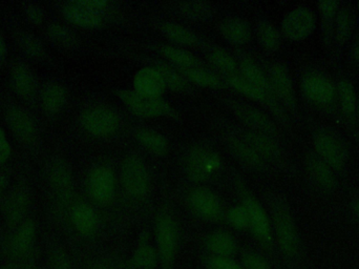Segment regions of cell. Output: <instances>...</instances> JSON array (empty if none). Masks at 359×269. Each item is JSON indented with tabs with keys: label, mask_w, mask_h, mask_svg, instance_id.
Listing matches in <instances>:
<instances>
[{
	"label": "cell",
	"mask_w": 359,
	"mask_h": 269,
	"mask_svg": "<svg viewBox=\"0 0 359 269\" xmlns=\"http://www.w3.org/2000/svg\"><path fill=\"white\" fill-rule=\"evenodd\" d=\"M116 94L133 115L141 118L173 117L175 115L173 107L161 97H149L131 89H119Z\"/></svg>",
	"instance_id": "6"
},
{
	"label": "cell",
	"mask_w": 359,
	"mask_h": 269,
	"mask_svg": "<svg viewBox=\"0 0 359 269\" xmlns=\"http://www.w3.org/2000/svg\"><path fill=\"white\" fill-rule=\"evenodd\" d=\"M49 181L58 202L63 206H69L73 198V178L65 161L55 160L52 162L49 169Z\"/></svg>",
	"instance_id": "16"
},
{
	"label": "cell",
	"mask_w": 359,
	"mask_h": 269,
	"mask_svg": "<svg viewBox=\"0 0 359 269\" xmlns=\"http://www.w3.org/2000/svg\"><path fill=\"white\" fill-rule=\"evenodd\" d=\"M302 87L307 98L316 105H328L334 100V87L324 76L317 74L306 76L303 80Z\"/></svg>",
	"instance_id": "21"
},
{
	"label": "cell",
	"mask_w": 359,
	"mask_h": 269,
	"mask_svg": "<svg viewBox=\"0 0 359 269\" xmlns=\"http://www.w3.org/2000/svg\"><path fill=\"white\" fill-rule=\"evenodd\" d=\"M10 153H11V147L6 138L5 131L0 127V163L6 162L9 159Z\"/></svg>",
	"instance_id": "50"
},
{
	"label": "cell",
	"mask_w": 359,
	"mask_h": 269,
	"mask_svg": "<svg viewBox=\"0 0 359 269\" xmlns=\"http://www.w3.org/2000/svg\"><path fill=\"white\" fill-rule=\"evenodd\" d=\"M121 183L125 194L133 200H142L151 187L149 171L142 159L129 155L121 164Z\"/></svg>",
	"instance_id": "7"
},
{
	"label": "cell",
	"mask_w": 359,
	"mask_h": 269,
	"mask_svg": "<svg viewBox=\"0 0 359 269\" xmlns=\"http://www.w3.org/2000/svg\"><path fill=\"white\" fill-rule=\"evenodd\" d=\"M187 206L191 214L199 220L208 223L224 221L225 209L222 200L213 189L197 186L187 195Z\"/></svg>",
	"instance_id": "5"
},
{
	"label": "cell",
	"mask_w": 359,
	"mask_h": 269,
	"mask_svg": "<svg viewBox=\"0 0 359 269\" xmlns=\"http://www.w3.org/2000/svg\"><path fill=\"white\" fill-rule=\"evenodd\" d=\"M257 37L259 45L268 51L274 52L281 45V35L272 23L261 21L257 25Z\"/></svg>",
	"instance_id": "37"
},
{
	"label": "cell",
	"mask_w": 359,
	"mask_h": 269,
	"mask_svg": "<svg viewBox=\"0 0 359 269\" xmlns=\"http://www.w3.org/2000/svg\"><path fill=\"white\" fill-rule=\"evenodd\" d=\"M185 78L195 85L209 89H219L222 87V81L213 72L204 67H193V69H180Z\"/></svg>",
	"instance_id": "36"
},
{
	"label": "cell",
	"mask_w": 359,
	"mask_h": 269,
	"mask_svg": "<svg viewBox=\"0 0 359 269\" xmlns=\"http://www.w3.org/2000/svg\"><path fill=\"white\" fill-rule=\"evenodd\" d=\"M14 91L23 98H32L36 93V81L33 74L25 65H18L12 72Z\"/></svg>",
	"instance_id": "30"
},
{
	"label": "cell",
	"mask_w": 359,
	"mask_h": 269,
	"mask_svg": "<svg viewBox=\"0 0 359 269\" xmlns=\"http://www.w3.org/2000/svg\"><path fill=\"white\" fill-rule=\"evenodd\" d=\"M353 31V14L349 9L338 12L336 18V37L340 43H345Z\"/></svg>",
	"instance_id": "43"
},
{
	"label": "cell",
	"mask_w": 359,
	"mask_h": 269,
	"mask_svg": "<svg viewBox=\"0 0 359 269\" xmlns=\"http://www.w3.org/2000/svg\"><path fill=\"white\" fill-rule=\"evenodd\" d=\"M83 129L95 137L113 135L119 127L117 114L105 107H94L85 109L81 116Z\"/></svg>",
	"instance_id": "10"
},
{
	"label": "cell",
	"mask_w": 359,
	"mask_h": 269,
	"mask_svg": "<svg viewBox=\"0 0 359 269\" xmlns=\"http://www.w3.org/2000/svg\"><path fill=\"white\" fill-rule=\"evenodd\" d=\"M243 140L250 145L259 156L264 160H279L281 157V149L272 137L266 133L257 131H247L243 133Z\"/></svg>",
	"instance_id": "27"
},
{
	"label": "cell",
	"mask_w": 359,
	"mask_h": 269,
	"mask_svg": "<svg viewBox=\"0 0 359 269\" xmlns=\"http://www.w3.org/2000/svg\"><path fill=\"white\" fill-rule=\"evenodd\" d=\"M123 262L124 259L113 255L99 256L85 261L83 269H124Z\"/></svg>",
	"instance_id": "45"
},
{
	"label": "cell",
	"mask_w": 359,
	"mask_h": 269,
	"mask_svg": "<svg viewBox=\"0 0 359 269\" xmlns=\"http://www.w3.org/2000/svg\"><path fill=\"white\" fill-rule=\"evenodd\" d=\"M159 50L160 53L162 54L167 61L177 65L180 69L202 67V63L199 61V59L186 50L169 45H161Z\"/></svg>",
	"instance_id": "32"
},
{
	"label": "cell",
	"mask_w": 359,
	"mask_h": 269,
	"mask_svg": "<svg viewBox=\"0 0 359 269\" xmlns=\"http://www.w3.org/2000/svg\"><path fill=\"white\" fill-rule=\"evenodd\" d=\"M180 12L186 18L195 21H207L213 17V8L208 3L193 0L180 3Z\"/></svg>",
	"instance_id": "38"
},
{
	"label": "cell",
	"mask_w": 359,
	"mask_h": 269,
	"mask_svg": "<svg viewBox=\"0 0 359 269\" xmlns=\"http://www.w3.org/2000/svg\"><path fill=\"white\" fill-rule=\"evenodd\" d=\"M137 140L145 149L157 156H163L168 151V141L159 131L141 129L135 133Z\"/></svg>",
	"instance_id": "33"
},
{
	"label": "cell",
	"mask_w": 359,
	"mask_h": 269,
	"mask_svg": "<svg viewBox=\"0 0 359 269\" xmlns=\"http://www.w3.org/2000/svg\"><path fill=\"white\" fill-rule=\"evenodd\" d=\"M239 69L243 78L246 79L251 85L259 87V89H262L268 95L273 96L276 98L272 87H271L270 81H269L268 76L263 72V69L257 63H253L251 59L244 58L239 63Z\"/></svg>",
	"instance_id": "29"
},
{
	"label": "cell",
	"mask_w": 359,
	"mask_h": 269,
	"mask_svg": "<svg viewBox=\"0 0 359 269\" xmlns=\"http://www.w3.org/2000/svg\"><path fill=\"white\" fill-rule=\"evenodd\" d=\"M47 265L49 269H75L71 258L63 247H51L47 252Z\"/></svg>",
	"instance_id": "44"
},
{
	"label": "cell",
	"mask_w": 359,
	"mask_h": 269,
	"mask_svg": "<svg viewBox=\"0 0 359 269\" xmlns=\"http://www.w3.org/2000/svg\"><path fill=\"white\" fill-rule=\"evenodd\" d=\"M219 156L206 147L197 145L187 153L185 158V171L193 182L202 183L209 180L219 169Z\"/></svg>",
	"instance_id": "8"
},
{
	"label": "cell",
	"mask_w": 359,
	"mask_h": 269,
	"mask_svg": "<svg viewBox=\"0 0 359 269\" xmlns=\"http://www.w3.org/2000/svg\"><path fill=\"white\" fill-rule=\"evenodd\" d=\"M314 147L329 166L342 169L348 159V153L338 139L327 133H317L314 137Z\"/></svg>",
	"instance_id": "15"
},
{
	"label": "cell",
	"mask_w": 359,
	"mask_h": 269,
	"mask_svg": "<svg viewBox=\"0 0 359 269\" xmlns=\"http://www.w3.org/2000/svg\"><path fill=\"white\" fill-rule=\"evenodd\" d=\"M0 269H20L17 265L14 264V263L9 262L8 264L3 265V266H0Z\"/></svg>",
	"instance_id": "56"
},
{
	"label": "cell",
	"mask_w": 359,
	"mask_h": 269,
	"mask_svg": "<svg viewBox=\"0 0 359 269\" xmlns=\"http://www.w3.org/2000/svg\"><path fill=\"white\" fill-rule=\"evenodd\" d=\"M37 226L35 221L27 219L12 230L3 243V252L10 262L20 269H38L36 256Z\"/></svg>",
	"instance_id": "2"
},
{
	"label": "cell",
	"mask_w": 359,
	"mask_h": 269,
	"mask_svg": "<svg viewBox=\"0 0 359 269\" xmlns=\"http://www.w3.org/2000/svg\"><path fill=\"white\" fill-rule=\"evenodd\" d=\"M358 9H359V3H358Z\"/></svg>",
	"instance_id": "58"
},
{
	"label": "cell",
	"mask_w": 359,
	"mask_h": 269,
	"mask_svg": "<svg viewBox=\"0 0 359 269\" xmlns=\"http://www.w3.org/2000/svg\"><path fill=\"white\" fill-rule=\"evenodd\" d=\"M339 100L342 111L347 116H352L356 109V94L354 87L348 80H342L338 83Z\"/></svg>",
	"instance_id": "42"
},
{
	"label": "cell",
	"mask_w": 359,
	"mask_h": 269,
	"mask_svg": "<svg viewBox=\"0 0 359 269\" xmlns=\"http://www.w3.org/2000/svg\"><path fill=\"white\" fill-rule=\"evenodd\" d=\"M160 30L168 41L177 45H186V47H195L199 45V37L193 31L180 23L166 21L160 25Z\"/></svg>",
	"instance_id": "31"
},
{
	"label": "cell",
	"mask_w": 359,
	"mask_h": 269,
	"mask_svg": "<svg viewBox=\"0 0 359 269\" xmlns=\"http://www.w3.org/2000/svg\"><path fill=\"white\" fill-rule=\"evenodd\" d=\"M63 15L69 23L85 29H95L102 23L99 12L87 7L83 1H72L63 6Z\"/></svg>",
	"instance_id": "23"
},
{
	"label": "cell",
	"mask_w": 359,
	"mask_h": 269,
	"mask_svg": "<svg viewBox=\"0 0 359 269\" xmlns=\"http://www.w3.org/2000/svg\"><path fill=\"white\" fill-rule=\"evenodd\" d=\"M224 221H226L229 226L239 232L249 230L248 211L242 203L235 205L228 211H225Z\"/></svg>",
	"instance_id": "40"
},
{
	"label": "cell",
	"mask_w": 359,
	"mask_h": 269,
	"mask_svg": "<svg viewBox=\"0 0 359 269\" xmlns=\"http://www.w3.org/2000/svg\"><path fill=\"white\" fill-rule=\"evenodd\" d=\"M353 55H354L355 59L359 61V36L355 41L354 47H353Z\"/></svg>",
	"instance_id": "55"
},
{
	"label": "cell",
	"mask_w": 359,
	"mask_h": 269,
	"mask_svg": "<svg viewBox=\"0 0 359 269\" xmlns=\"http://www.w3.org/2000/svg\"><path fill=\"white\" fill-rule=\"evenodd\" d=\"M6 54H7V47H6L5 41H3V37L0 36V63L5 58Z\"/></svg>",
	"instance_id": "54"
},
{
	"label": "cell",
	"mask_w": 359,
	"mask_h": 269,
	"mask_svg": "<svg viewBox=\"0 0 359 269\" xmlns=\"http://www.w3.org/2000/svg\"><path fill=\"white\" fill-rule=\"evenodd\" d=\"M27 15L30 21L36 25H40L43 21V12L39 7L35 5L29 6L27 8Z\"/></svg>",
	"instance_id": "51"
},
{
	"label": "cell",
	"mask_w": 359,
	"mask_h": 269,
	"mask_svg": "<svg viewBox=\"0 0 359 269\" xmlns=\"http://www.w3.org/2000/svg\"><path fill=\"white\" fill-rule=\"evenodd\" d=\"M316 19L308 8L298 7L285 16L282 23L284 35L291 41H303L314 31Z\"/></svg>",
	"instance_id": "13"
},
{
	"label": "cell",
	"mask_w": 359,
	"mask_h": 269,
	"mask_svg": "<svg viewBox=\"0 0 359 269\" xmlns=\"http://www.w3.org/2000/svg\"><path fill=\"white\" fill-rule=\"evenodd\" d=\"M18 41H19L20 47L23 50V52L31 57H34V58H40L45 54L43 45L35 36L31 35V34H20Z\"/></svg>",
	"instance_id": "47"
},
{
	"label": "cell",
	"mask_w": 359,
	"mask_h": 269,
	"mask_svg": "<svg viewBox=\"0 0 359 269\" xmlns=\"http://www.w3.org/2000/svg\"><path fill=\"white\" fill-rule=\"evenodd\" d=\"M230 107L235 117L243 125H246L249 131L266 133L271 137L276 135V125L271 120L270 117L261 109L246 103H231Z\"/></svg>",
	"instance_id": "14"
},
{
	"label": "cell",
	"mask_w": 359,
	"mask_h": 269,
	"mask_svg": "<svg viewBox=\"0 0 359 269\" xmlns=\"http://www.w3.org/2000/svg\"><path fill=\"white\" fill-rule=\"evenodd\" d=\"M31 206V195L25 186H18L10 193L3 204L6 224L11 230L27 220Z\"/></svg>",
	"instance_id": "12"
},
{
	"label": "cell",
	"mask_w": 359,
	"mask_h": 269,
	"mask_svg": "<svg viewBox=\"0 0 359 269\" xmlns=\"http://www.w3.org/2000/svg\"><path fill=\"white\" fill-rule=\"evenodd\" d=\"M8 178L5 174L0 173V201L3 198V193H5L6 189H7Z\"/></svg>",
	"instance_id": "53"
},
{
	"label": "cell",
	"mask_w": 359,
	"mask_h": 269,
	"mask_svg": "<svg viewBox=\"0 0 359 269\" xmlns=\"http://www.w3.org/2000/svg\"><path fill=\"white\" fill-rule=\"evenodd\" d=\"M166 89L162 76L153 67L140 69L133 77V91L149 97H161Z\"/></svg>",
	"instance_id": "22"
},
{
	"label": "cell",
	"mask_w": 359,
	"mask_h": 269,
	"mask_svg": "<svg viewBox=\"0 0 359 269\" xmlns=\"http://www.w3.org/2000/svg\"><path fill=\"white\" fill-rule=\"evenodd\" d=\"M87 193L93 202L100 206H107L116 196V178L113 171L105 166H97L87 178Z\"/></svg>",
	"instance_id": "9"
},
{
	"label": "cell",
	"mask_w": 359,
	"mask_h": 269,
	"mask_svg": "<svg viewBox=\"0 0 359 269\" xmlns=\"http://www.w3.org/2000/svg\"><path fill=\"white\" fill-rule=\"evenodd\" d=\"M201 264L205 269H244L239 261L231 258H221V257L202 255Z\"/></svg>",
	"instance_id": "46"
},
{
	"label": "cell",
	"mask_w": 359,
	"mask_h": 269,
	"mask_svg": "<svg viewBox=\"0 0 359 269\" xmlns=\"http://www.w3.org/2000/svg\"><path fill=\"white\" fill-rule=\"evenodd\" d=\"M239 262L244 269H272L264 255L251 248H244L239 252Z\"/></svg>",
	"instance_id": "41"
},
{
	"label": "cell",
	"mask_w": 359,
	"mask_h": 269,
	"mask_svg": "<svg viewBox=\"0 0 359 269\" xmlns=\"http://www.w3.org/2000/svg\"><path fill=\"white\" fill-rule=\"evenodd\" d=\"M319 10L323 16L325 35H330L332 30L333 18L336 14L338 3L337 1H320L318 3Z\"/></svg>",
	"instance_id": "49"
},
{
	"label": "cell",
	"mask_w": 359,
	"mask_h": 269,
	"mask_svg": "<svg viewBox=\"0 0 359 269\" xmlns=\"http://www.w3.org/2000/svg\"><path fill=\"white\" fill-rule=\"evenodd\" d=\"M155 247L160 269H175L181 244V232L177 218L168 208L160 209L153 223Z\"/></svg>",
	"instance_id": "1"
},
{
	"label": "cell",
	"mask_w": 359,
	"mask_h": 269,
	"mask_svg": "<svg viewBox=\"0 0 359 269\" xmlns=\"http://www.w3.org/2000/svg\"><path fill=\"white\" fill-rule=\"evenodd\" d=\"M67 207L69 221L76 233L85 239L95 237L99 229L100 219L94 206L85 201H75Z\"/></svg>",
	"instance_id": "11"
},
{
	"label": "cell",
	"mask_w": 359,
	"mask_h": 269,
	"mask_svg": "<svg viewBox=\"0 0 359 269\" xmlns=\"http://www.w3.org/2000/svg\"><path fill=\"white\" fill-rule=\"evenodd\" d=\"M227 83L232 89L239 92V94H242L247 98L268 105L276 116H279L281 119H284V111L279 105V101L276 100L277 98L251 85L246 79L243 78L242 76H227Z\"/></svg>",
	"instance_id": "20"
},
{
	"label": "cell",
	"mask_w": 359,
	"mask_h": 269,
	"mask_svg": "<svg viewBox=\"0 0 359 269\" xmlns=\"http://www.w3.org/2000/svg\"><path fill=\"white\" fill-rule=\"evenodd\" d=\"M202 246L204 254L221 258L235 259L239 254V243L231 233L222 229L209 233L203 238Z\"/></svg>",
	"instance_id": "17"
},
{
	"label": "cell",
	"mask_w": 359,
	"mask_h": 269,
	"mask_svg": "<svg viewBox=\"0 0 359 269\" xmlns=\"http://www.w3.org/2000/svg\"><path fill=\"white\" fill-rule=\"evenodd\" d=\"M358 111H359V107H358Z\"/></svg>",
	"instance_id": "59"
},
{
	"label": "cell",
	"mask_w": 359,
	"mask_h": 269,
	"mask_svg": "<svg viewBox=\"0 0 359 269\" xmlns=\"http://www.w3.org/2000/svg\"><path fill=\"white\" fill-rule=\"evenodd\" d=\"M355 209H356L357 214L359 215V202H357L356 205H355Z\"/></svg>",
	"instance_id": "57"
},
{
	"label": "cell",
	"mask_w": 359,
	"mask_h": 269,
	"mask_svg": "<svg viewBox=\"0 0 359 269\" xmlns=\"http://www.w3.org/2000/svg\"><path fill=\"white\" fill-rule=\"evenodd\" d=\"M219 33L231 45H246L251 39V27L241 17L225 18L219 25Z\"/></svg>",
	"instance_id": "25"
},
{
	"label": "cell",
	"mask_w": 359,
	"mask_h": 269,
	"mask_svg": "<svg viewBox=\"0 0 359 269\" xmlns=\"http://www.w3.org/2000/svg\"><path fill=\"white\" fill-rule=\"evenodd\" d=\"M267 76L276 98L282 101L287 109L294 111L296 109V98L290 74L286 67L281 63H274L271 65Z\"/></svg>",
	"instance_id": "18"
},
{
	"label": "cell",
	"mask_w": 359,
	"mask_h": 269,
	"mask_svg": "<svg viewBox=\"0 0 359 269\" xmlns=\"http://www.w3.org/2000/svg\"><path fill=\"white\" fill-rule=\"evenodd\" d=\"M271 224L274 242L287 260H295L301 249L298 233L288 205L281 198L270 201Z\"/></svg>",
	"instance_id": "3"
},
{
	"label": "cell",
	"mask_w": 359,
	"mask_h": 269,
	"mask_svg": "<svg viewBox=\"0 0 359 269\" xmlns=\"http://www.w3.org/2000/svg\"><path fill=\"white\" fill-rule=\"evenodd\" d=\"M67 103V92L63 85L49 83L43 92V105L45 111L56 114L61 111Z\"/></svg>",
	"instance_id": "35"
},
{
	"label": "cell",
	"mask_w": 359,
	"mask_h": 269,
	"mask_svg": "<svg viewBox=\"0 0 359 269\" xmlns=\"http://www.w3.org/2000/svg\"><path fill=\"white\" fill-rule=\"evenodd\" d=\"M83 3H85L87 7L91 8V9L98 12L105 9L107 6V1H101V0H83Z\"/></svg>",
	"instance_id": "52"
},
{
	"label": "cell",
	"mask_w": 359,
	"mask_h": 269,
	"mask_svg": "<svg viewBox=\"0 0 359 269\" xmlns=\"http://www.w3.org/2000/svg\"><path fill=\"white\" fill-rule=\"evenodd\" d=\"M49 35L56 43L63 45V47H72L75 45V36L63 25H52L49 28Z\"/></svg>",
	"instance_id": "48"
},
{
	"label": "cell",
	"mask_w": 359,
	"mask_h": 269,
	"mask_svg": "<svg viewBox=\"0 0 359 269\" xmlns=\"http://www.w3.org/2000/svg\"><path fill=\"white\" fill-rule=\"evenodd\" d=\"M208 61L213 67L227 74V76L235 75V72L239 67L237 61L232 56L222 49L211 50L208 54Z\"/></svg>",
	"instance_id": "39"
},
{
	"label": "cell",
	"mask_w": 359,
	"mask_h": 269,
	"mask_svg": "<svg viewBox=\"0 0 359 269\" xmlns=\"http://www.w3.org/2000/svg\"><path fill=\"white\" fill-rule=\"evenodd\" d=\"M153 67L162 76L165 85L175 93L187 94L191 93V89L189 81L185 78L184 75L180 69H175L169 63L164 61H157Z\"/></svg>",
	"instance_id": "28"
},
{
	"label": "cell",
	"mask_w": 359,
	"mask_h": 269,
	"mask_svg": "<svg viewBox=\"0 0 359 269\" xmlns=\"http://www.w3.org/2000/svg\"><path fill=\"white\" fill-rule=\"evenodd\" d=\"M7 122L19 140L25 143L35 142L37 131L29 114L19 107H10L7 111Z\"/></svg>",
	"instance_id": "24"
},
{
	"label": "cell",
	"mask_w": 359,
	"mask_h": 269,
	"mask_svg": "<svg viewBox=\"0 0 359 269\" xmlns=\"http://www.w3.org/2000/svg\"><path fill=\"white\" fill-rule=\"evenodd\" d=\"M227 147L230 151L231 155L239 161L241 164L248 169L259 171L265 167V160L259 153L247 144L242 138L229 137L226 141Z\"/></svg>",
	"instance_id": "26"
},
{
	"label": "cell",
	"mask_w": 359,
	"mask_h": 269,
	"mask_svg": "<svg viewBox=\"0 0 359 269\" xmlns=\"http://www.w3.org/2000/svg\"><path fill=\"white\" fill-rule=\"evenodd\" d=\"M307 164H308L309 173H310L311 177L314 179L315 182L319 186L328 189V191L329 189H334L336 180H335L334 175H333L330 166L324 160L311 155L308 160H307Z\"/></svg>",
	"instance_id": "34"
},
{
	"label": "cell",
	"mask_w": 359,
	"mask_h": 269,
	"mask_svg": "<svg viewBox=\"0 0 359 269\" xmlns=\"http://www.w3.org/2000/svg\"><path fill=\"white\" fill-rule=\"evenodd\" d=\"M147 233L140 236L137 246L131 256L124 259V269H157L159 257L155 245L149 241Z\"/></svg>",
	"instance_id": "19"
},
{
	"label": "cell",
	"mask_w": 359,
	"mask_h": 269,
	"mask_svg": "<svg viewBox=\"0 0 359 269\" xmlns=\"http://www.w3.org/2000/svg\"><path fill=\"white\" fill-rule=\"evenodd\" d=\"M237 185H239L237 191H239L241 203L248 211L249 230L251 235L265 252H272L275 242L270 216L262 203L259 202L246 187L243 186L242 184Z\"/></svg>",
	"instance_id": "4"
}]
</instances>
